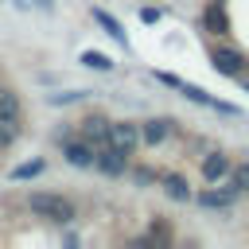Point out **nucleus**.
<instances>
[{"mask_svg":"<svg viewBox=\"0 0 249 249\" xmlns=\"http://www.w3.org/2000/svg\"><path fill=\"white\" fill-rule=\"evenodd\" d=\"M27 210L47 218V222H70L74 218V202L62 198V195H51V191H35L27 195Z\"/></svg>","mask_w":249,"mask_h":249,"instance_id":"1","label":"nucleus"},{"mask_svg":"<svg viewBox=\"0 0 249 249\" xmlns=\"http://www.w3.org/2000/svg\"><path fill=\"white\" fill-rule=\"evenodd\" d=\"M163 86H171V89H179L183 97H191V101H198V105H210V109H218V113H230V117H237V109L233 105H226V101H218V97H210L206 89H198V86H187L183 78H175V74H156Z\"/></svg>","mask_w":249,"mask_h":249,"instance_id":"2","label":"nucleus"},{"mask_svg":"<svg viewBox=\"0 0 249 249\" xmlns=\"http://www.w3.org/2000/svg\"><path fill=\"white\" fill-rule=\"evenodd\" d=\"M105 144H113V148H121V152H132V148L140 144V128L128 124V121H117V124H109V140H105Z\"/></svg>","mask_w":249,"mask_h":249,"instance_id":"3","label":"nucleus"},{"mask_svg":"<svg viewBox=\"0 0 249 249\" xmlns=\"http://www.w3.org/2000/svg\"><path fill=\"white\" fill-rule=\"evenodd\" d=\"M124 163H128V152H121V148H113V144H101V152L93 156V167H101L105 175H121Z\"/></svg>","mask_w":249,"mask_h":249,"instance_id":"4","label":"nucleus"},{"mask_svg":"<svg viewBox=\"0 0 249 249\" xmlns=\"http://www.w3.org/2000/svg\"><path fill=\"white\" fill-rule=\"evenodd\" d=\"M62 156H66V163H74V167H93V144L89 140H66L62 144Z\"/></svg>","mask_w":249,"mask_h":249,"instance_id":"5","label":"nucleus"},{"mask_svg":"<svg viewBox=\"0 0 249 249\" xmlns=\"http://www.w3.org/2000/svg\"><path fill=\"white\" fill-rule=\"evenodd\" d=\"M237 195H241V191H237L233 183H226L222 191H202V195H198V202H202V206H214V210H226V206H233V202H237Z\"/></svg>","mask_w":249,"mask_h":249,"instance_id":"6","label":"nucleus"},{"mask_svg":"<svg viewBox=\"0 0 249 249\" xmlns=\"http://www.w3.org/2000/svg\"><path fill=\"white\" fill-rule=\"evenodd\" d=\"M210 58H214V70H218V74H226V78L241 74V54H237V51H222V47H218Z\"/></svg>","mask_w":249,"mask_h":249,"instance_id":"7","label":"nucleus"},{"mask_svg":"<svg viewBox=\"0 0 249 249\" xmlns=\"http://www.w3.org/2000/svg\"><path fill=\"white\" fill-rule=\"evenodd\" d=\"M82 140L105 144V140H109V121H105V117H86V121H82Z\"/></svg>","mask_w":249,"mask_h":249,"instance_id":"8","label":"nucleus"},{"mask_svg":"<svg viewBox=\"0 0 249 249\" xmlns=\"http://www.w3.org/2000/svg\"><path fill=\"white\" fill-rule=\"evenodd\" d=\"M202 27H206L210 35H226V31H230V19H226L222 4H210V8L202 12Z\"/></svg>","mask_w":249,"mask_h":249,"instance_id":"9","label":"nucleus"},{"mask_svg":"<svg viewBox=\"0 0 249 249\" xmlns=\"http://www.w3.org/2000/svg\"><path fill=\"white\" fill-rule=\"evenodd\" d=\"M222 175H230V160H226L222 152H214V156H206V160H202V179H210V183H218Z\"/></svg>","mask_w":249,"mask_h":249,"instance_id":"10","label":"nucleus"},{"mask_svg":"<svg viewBox=\"0 0 249 249\" xmlns=\"http://www.w3.org/2000/svg\"><path fill=\"white\" fill-rule=\"evenodd\" d=\"M167 132H171V121H163V117H156V121H144V128H140V136H144L148 144H160V140H167Z\"/></svg>","mask_w":249,"mask_h":249,"instance_id":"11","label":"nucleus"},{"mask_svg":"<svg viewBox=\"0 0 249 249\" xmlns=\"http://www.w3.org/2000/svg\"><path fill=\"white\" fill-rule=\"evenodd\" d=\"M163 191H167L175 202H187V198H191V187H187L179 175H167V179H163Z\"/></svg>","mask_w":249,"mask_h":249,"instance_id":"12","label":"nucleus"},{"mask_svg":"<svg viewBox=\"0 0 249 249\" xmlns=\"http://www.w3.org/2000/svg\"><path fill=\"white\" fill-rule=\"evenodd\" d=\"M93 19H97V23H101V27H105V31H109V35H113L117 43H124V31H121V23H117V19L109 16V12H101V8H93Z\"/></svg>","mask_w":249,"mask_h":249,"instance_id":"13","label":"nucleus"},{"mask_svg":"<svg viewBox=\"0 0 249 249\" xmlns=\"http://www.w3.org/2000/svg\"><path fill=\"white\" fill-rule=\"evenodd\" d=\"M82 62H86L89 70H113V62H109L101 51H82Z\"/></svg>","mask_w":249,"mask_h":249,"instance_id":"14","label":"nucleus"},{"mask_svg":"<svg viewBox=\"0 0 249 249\" xmlns=\"http://www.w3.org/2000/svg\"><path fill=\"white\" fill-rule=\"evenodd\" d=\"M43 171V160H31V163H19L16 171H12V179H35Z\"/></svg>","mask_w":249,"mask_h":249,"instance_id":"15","label":"nucleus"},{"mask_svg":"<svg viewBox=\"0 0 249 249\" xmlns=\"http://www.w3.org/2000/svg\"><path fill=\"white\" fill-rule=\"evenodd\" d=\"M230 183H233L237 191H249V163H237V167L230 171Z\"/></svg>","mask_w":249,"mask_h":249,"instance_id":"16","label":"nucleus"},{"mask_svg":"<svg viewBox=\"0 0 249 249\" xmlns=\"http://www.w3.org/2000/svg\"><path fill=\"white\" fill-rule=\"evenodd\" d=\"M78 97H82V89H74V93H54L51 101H54V105H66V101H78Z\"/></svg>","mask_w":249,"mask_h":249,"instance_id":"17","label":"nucleus"},{"mask_svg":"<svg viewBox=\"0 0 249 249\" xmlns=\"http://www.w3.org/2000/svg\"><path fill=\"white\" fill-rule=\"evenodd\" d=\"M35 4H43V8H51V0H35Z\"/></svg>","mask_w":249,"mask_h":249,"instance_id":"18","label":"nucleus"}]
</instances>
